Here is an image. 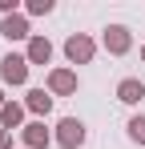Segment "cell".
Segmentation results:
<instances>
[{"instance_id":"obj_4","label":"cell","mask_w":145,"mask_h":149,"mask_svg":"<svg viewBox=\"0 0 145 149\" xmlns=\"http://www.w3.org/2000/svg\"><path fill=\"white\" fill-rule=\"evenodd\" d=\"M45 89L52 97H72V93L81 89V77H77V69H48Z\"/></svg>"},{"instance_id":"obj_2","label":"cell","mask_w":145,"mask_h":149,"mask_svg":"<svg viewBox=\"0 0 145 149\" xmlns=\"http://www.w3.org/2000/svg\"><path fill=\"white\" fill-rule=\"evenodd\" d=\"M101 49L109 52V56L133 52V32H129V24H105V32H101Z\"/></svg>"},{"instance_id":"obj_14","label":"cell","mask_w":145,"mask_h":149,"mask_svg":"<svg viewBox=\"0 0 145 149\" xmlns=\"http://www.w3.org/2000/svg\"><path fill=\"white\" fill-rule=\"evenodd\" d=\"M20 12V0H0V16H16Z\"/></svg>"},{"instance_id":"obj_13","label":"cell","mask_w":145,"mask_h":149,"mask_svg":"<svg viewBox=\"0 0 145 149\" xmlns=\"http://www.w3.org/2000/svg\"><path fill=\"white\" fill-rule=\"evenodd\" d=\"M52 8H56V0H28V4H24L28 16H48Z\"/></svg>"},{"instance_id":"obj_15","label":"cell","mask_w":145,"mask_h":149,"mask_svg":"<svg viewBox=\"0 0 145 149\" xmlns=\"http://www.w3.org/2000/svg\"><path fill=\"white\" fill-rule=\"evenodd\" d=\"M0 149H12V133L8 129H0Z\"/></svg>"},{"instance_id":"obj_12","label":"cell","mask_w":145,"mask_h":149,"mask_svg":"<svg viewBox=\"0 0 145 149\" xmlns=\"http://www.w3.org/2000/svg\"><path fill=\"white\" fill-rule=\"evenodd\" d=\"M125 133H129V141H133V145H145V113H133L129 125H125Z\"/></svg>"},{"instance_id":"obj_3","label":"cell","mask_w":145,"mask_h":149,"mask_svg":"<svg viewBox=\"0 0 145 149\" xmlns=\"http://www.w3.org/2000/svg\"><path fill=\"white\" fill-rule=\"evenodd\" d=\"M28 56L24 52H8L4 61H0V81L4 85H12V89H20V85H28Z\"/></svg>"},{"instance_id":"obj_16","label":"cell","mask_w":145,"mask_h":149,"mask_svg":"<svg viewBox=\"0 0 145 149\" xmlns=\"http://www.w3.org/2000/svg\"><path fill=\"white\" fill-rule=\"evenodd\" d=\"M4 105H8V97H4V89H0V109H4Z\"/></svg>"},{"instance_id":"obj_6","label":"cell","mask_w":145,"mask_h":149,"mask_svg":"<svg viewBox=\"0 0 145 149\" xmlns=\"http://www.w3.org/2000/svg\"><path fill=\"white\" fill-rule=\"evenodd\" d=\"M0 36H4V40H24V45H28L36 32H32V24H28V16L16 12V16H4V20H0Z\"/></svg>"},{"instance_id":"obj_1","label":"cell","mask_w":145,"mask_h":149,"mask_svg":"<svg viewBox=\"0 0 145 149\" xmlns=\"http://www.w3.org/2000/svg\"><path fill=\"white\" fill-rule=\"evenodd\" d=\"M85 137H89V129H85L81 117H61L56 129H52V145H61V149H81Z\"/></svg>"},{"instance_id":"obj_10","label":"cell","mask_w":145,"mask_h":149,"mask_svg":"<svg viewBox=\"0 0 145 149\" xmlns=\"http://www.w3.org/2000/svg\"><path fill=\"white\" fill-rule=\"evenodd\" d=\"M24 56H28V65H48V61H52V40L36 32V36L24 45Z\"/></svg>"},{"instance_id":"obj_9","label":"cell","mask_w":145,"mask_h":149,"mask_svg":"<svg viewBox=\"0 0 145 149\" xmlns=\"http://www.w3.org/2000/svg\"><path fill=\"white\" fill-rule=\"evenodd\" d=\"M117 101L121 105H141L145 101V81L141 77H121L117 81Z\"/></svg>"},{"instance_id":"obj_7","label":"cell","mask_w":145,"mask_h":149,"mask_svg":"<svg viewBox=\"0 0 145 149\" xmlns=\"http://www.w3.org/2000/svg\"><path fill=\"white\" fill-rule=\"evenodd\" d=\"M20 145L24 149H48L52 145V129H45V121H28L20 129Z\"/></svg>"},{"instance_id":"obj_5","label":"cell","mask_w":145,"mask_h":149,"mask_svg":"<svg viewBox=\"0 0 145 149\" xmlns=\"http://www.w3.org/2000/svg\"><path fill=\"white\" fill-rule=\"evenodd\" d=\"M65 56H69V65H89L97 56V40L89 32H72L69 40H65Z\"/></svg>"},{"instance_id":"obj_8","label":"cell","mask_w":145,"mask_h":149,"mask_svg":"<svg viewBox=\"0 0 145 149\" xmlns=\"http://www.w3.org/2000/svg\"><path fill=\"white\" fill-rule=\"evenodd\" d=\"M52 101L56 97H52L48 89H28V93H24V109H28L36 121H45L48 113H52Z\"/></svg>"},{"instance_id":"obj_11","label":"cell","mask_w":145,"mask_h":149,"mask_svg":"<svg viewBox=\"0 0 145 149\" xmlns=\"http://www.w3.org/2000/svg\"><path fill=\"white\" fill-rule=\"evenodd\" d=\"M24 113H28V109H24V101H8V105H4V109H0V129H8V133H12V129H24Z\"/></svg>"},{"instance_id":"obj_17","label":"cell","mask_w":145,"mask_h":149,"mask_svg":"<svg viewBox=\"0 0 145 149\" xmlns=\"http://www.w3.org/2000/svg\"><path fill=\"white\" fill-rule=\"evenodd\" d=\"M141 65H145V45H141Z\"/></svg>"}]
</instances>
